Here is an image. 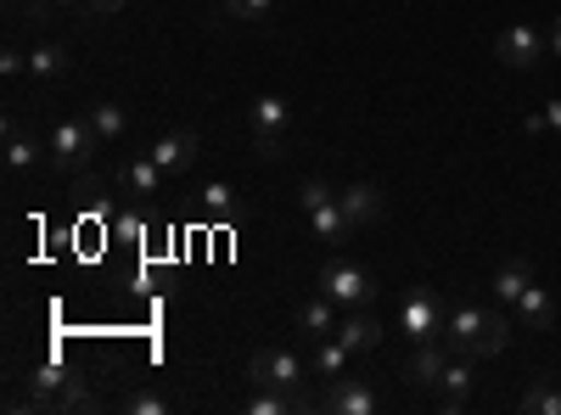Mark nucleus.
<instances>
[{
    "mask_svg": "<svg viewBox=\"0 0 561 415\" xmlns=\"http://www.w3.org/2000/svg\"><path fill=\"white\" fill-rule=\"evenodd\" d=\"M309 230H314V242H343L348 237V214H343V203H337V192L332 197H325V203H314L309 208Z\"/></svg>",
    "mask_w": 561,
    "mask_h": 415,
    "instance_id": "a211bd4d",
    "label": "nucleus"
},
{
    "mask_svg": "<svg viewBox=\"0 0 561 415\" xmlns=\"http://www.w3.org/2000/svg\"><path fill=\"white\" fill-rule=\"evenodd\" d=\"M523 129H528V135H545V129H550V118H545V113H528V124H523Z\"/></svg>",
    "mask_w": 561,
    "mask_h": 415,
    "instance_id": "c756f323",
    "label": "nucleus"
},
{
    "mask_svg": "<svg viewBox=\"0 0 561 415\" xmlns=\"http://www.w3.org/2000/svg\"><path fill=\"white\" fill-rule=\"evenodd\" d=\"M28 73L34 79H68L73 73V51H68V45H57V39H45V45H34V51H28Z\"/></svg>",
    "mask_w": 561,
    "mask_h": 415,
    "instance_id": "412c9836",
    "label": "nucleus"
},
{
    "mask_svg": "<svg viewBox=\"0 0 561 415\" xmlns=\"http://www.w3.org/2000/svg\"><path fill=\"white\" fill-rule=\"evenodd\" d=\"M545 34L539 28H528V23H511L500 39H494V57L505 62V68H517V73H534L539 62H545Z\"/></svg>",
    "mask_w": 561,
    "mask_h": 415,
    "instance_id": "6e6552de",
    "label": "nucleus"
},
{
    "mask_svg": "<svg viewBox=\"0 0 561 415\" xmlns=\"http://www.w3.org/2000/svg\"><path fill=\"white\" fill-rule=\"evenodd\" d=\"M332 337H337L348 354H377V348H382V326H377L365 309H343V320H337Z\"/></svg>",
    "mask_w": 561,
    "mask_h": 415,
    "instance_id": "f8f14e48",
    "label": "nucleus"
},
{
    "mask_svg": "<svg viewBox=\"0 0 561 415\" xmlns=\"http://www.w3.org/2000/svg\"><path fill=\"white\" fill-rule=\"evenodd\" d=\"M337 203H343V214H348V224H377L382 219V192L370 186V180H354V186H343L337 192Z\"/></svg>",
    "mask_w": 561,
    "mask_h": 415,
    "instance_id": "4468645a",
    "label": "nucleus"
},
{
    "mask_svg": "<svg viewBox=\"0 0 561 415\" xmlns=\"http://www.w3.org/2000/svg\"><path fill=\"white\" fill-rule=\"evenodd\" d=\"M84 118L96 124V135H102V147L124 141V129H129V118H124V107H118V102H90V107H84Z\"/></svg>",
    "mask_w": 561,
    "mask_h": 415,
    "instance_id": "b1692460",
    "label": "nucleus"
},
{
    "mask_svg": "<svg viewBox=\"0 0 561 415\" xmlns=\"http://www.w3.org/2000/svg\"><path fill=\"white\" fill-rule=\"evenodd\" d=\"M320 292L337 309H370L377 303V275H370L365 264H354V258H332L320 269Z\"/></svg>",
    "mask_w": 561,
    "mask_h": 415,
    "instance_id": "f03ea898",
    "label": "nucleus"
},
{
    "mask_svg": "<svg viewBox=\"0 0 561 415\" xmlns=\"http://www.w3.org/2000/svg\"><path fill=\"white\" fill-rule=\"evenodd\" d=\"M118 186H124V197H158L163 192V169L152 163V152H140V158H129L118 169Z\"/></svg>",
    "mask_w": 561,
    "mask_h": 415,
    "instance_id": "2eb2a0df",
    "label": "nucleus"
},
{
    "mask_svg": "<svg viewBox=\"0 0 561 415\" xmlns=\"http://www.w3.org/2000/svg\"><path fill=\"white\" fill-rule=\"evenodd\" d=\"M96 152H102V135H96V124H90V118H62L51 129V163L62 174H84Z\"/></svg>",
    "mask_w": 561,
    "mask_h": 415,
    "instance_id": "7ed1b4c3",
    "label": "nucleus"
},
{
    "mask_svg": "<svg viewBox=\"0 0 561 415\" xmlns=\"http://www.w3.org/2000/svg\"><path fill=\"white\" fill-rule=\"evenodd\" d=\"M34 163H39V141H28L18 124H7V174H12V186H23V180L34 174Z\"/></svg>",
    "mask_w": 561,
    "mask_h": 415,
    "instance_id": "aec40b11",
    "label": "nucleus"
},
{
    "mask_svg": "<svg viewBox=\"0 0 561 415\" xmlns=\"http://www.w3.org/2000/svg\"><path fill=\"white\" fill-rule=\"evenodd\" d=\"M320 410H332V415H377L382 410V393L370 388V382H359V377H332L325 382V393H320Z\"/></svg>",
    "mask_w": 561,
    "mask_h": 415,
    "instance_id": "0eeeda50",
    "label": "nucleus"
},
{
    "mask_svg": "<svg viewBox=\"0 0 561 415\" xmlns=\"http://www.w3.org/2000/svg\"><path fill=\"white\" fill-rule=\"evenodd\" d=\"M197 208H203L214 224H237V219H242V197H237V186H225V180H208V186L197 192Z\"/></svg>",
    "mask_w": 561,
    "mask_h": 415,
    "instance_id": "f3484780",
    "label": "nucleus"
},
{
    "mask_svg": "<svg viewBox=\"0 0 561 415\" xmlns=\"http://www.w3.org/2000/svg\"><path fill=\"white\" fill-rule=\"evenodd\" d=\"M90 7V18H113V12H124V0H84Z\"/></svg>",
    "mask_w": 561,
    "mask_h": 415,
    "instance_id": "c85d7f7f",
    "label": "nucleus"
},
{
    "mask_svg": "<svg viewBox=\"0 0 561 415\" xmlns=\"http://www.w3.org/2000/svg\"><path fill=\"white\" fill-rule=\"evenodd\" d=\"M472 365H478V359H466V354H455V359L444 365V377H438V410L460 415L466 404H472V382H478Z\"/></svg>",
    "mask_w": 561,
    "mask_h": 415,
    "instance_id": "9b49d317",
    "label": "nucleus"
},
{
    "mask_svg": "<svg viewBox=\"0 0 561 415\" xmlns=\"http://www.w3.org/2000/svg\"><path fill=\"white\" fill-rule=\"evenodd\" d=\"M197 152H203V135L197 129H169V135H158V141H152V163L163 174H185V169L197 163Z\"/></svg>",
    "mask_w": 561,
    "mask_h": 415,
    "instance_id": "1a4fd4ad",
    "label": "nucleus"
},
{
    "mask_svg": "<svg viewBox=\"0 0 561 415\" xmlns=\"http://www.w3.org/2000/svg\"><path fill=\"white\" fill-rule=\"evenodd\" d=\"M444 303H438V292L433 287H415L404 303H399V332L410 337V343H438L444 337Z\"/></svg>",
    "mask_w": 561,
    "mask_h": 415,
    "instance_id": "39448f33",
    "label": "nucleus"
},
{
    "mask_svg": "<svg viewBox=\"0 0 561 415\" xmlns=\"http://www.w3.org/2000/svg\"><path fill=\"white\" fill-rule=\"evenodd\" d=\"M248 382H253V388H287V393H304L309 365H304L298 354H287V348H259V354L248 359Z\"/></svg>",
    "mask_w": 561,
    "mask_h": 415,
    "instance_id": "20e7f679",
    "label": "nucleus"
},
{
    "mask_svg": "<svg viewBox=\"0 0 561 415\" xmlns=\"http://www.w3.org/2000/svg\"><path fill=\"white\" fill-rule=\"evenodd\" d=\"M545 118H550V129H561V102H550V107H545Z\"/></svg>",
    "mask_w": 561,
    "mask_h": 415,
    "instance_id": "2f4dec72",
    "label": "nucleus"
},
{
    "mask_svg": "<svg viewBox=\"0 0 561 415\" xmlns=\"http://www.w3.org/2000/svg\"><path fill=\"white\" fill-rule=\"evenodd\" d=\"M449 359H455V348H449L444 337H438V343H415L399 377H404L410 388H438V377H444V365H449Z\"/></svg>",
    "mask_w": 561,
    "mask_h": 415,
    "instance_id": "9d476101",
    "label": "nucleus"
},
{
    "mask_svg": "<svg viewBox=\"0 0 561 415\" xmlns=\"http://www.w3.org/2000/svg\"><path fill=\"white\" fill-rule=\"evenodd\" d=\"M348 348L337 343V337H314V359H309V377H325V382H332V377H343L348 371Z\"/></svg>",
    "mask_w": 561,
    "mask_h": 415,
    "instance_id": "5701e85b",
    "label": "nucleus"
},
{
    "mask_svg": "<svg viewBox=\"0 0 561 415\" xmlns=\"http://www.w3.org/2000/svg\"><path fill=\"white\" fill-rule=\"evenodd\" d=\"M337 320H343V309L325 298V292H314V298H304V303L293 309V326H298L304 337H332Z\"/></svg>",
    "mask_w": 561,
    "mask_h": 415,
    "instance_id": "ddd939ff",
    "label": "nucleus"
},
{
    "mask_svg": "<svg viewBox=\"0 0 561 415\" xmlns=\"http://www.w3.org/2000/svg\"><path fill=\"white\" fill-rule=\"evenodd\" d=\"M511 309H517V320H523L528 332H550V326H556V298H550L539 281H534L517 303H511Z\"/></svg>",
    "mask_w": 561,
    "mask_h": 415,
    "instance_id": "6ab92c4d",
    "label": "nucleus"
},
{
    "mask_svg": "<svg viewBox=\"0 0 561 415\" xmlns=\"http://www.w3.org/2000/svg\"><path fill=\"white\" fill-rule=\"evenodd\" d=\"M444 343L466 359H494L511 343V320L500 309H483V303H455L444 314Z\"/></svg>",
    "mask_w": 561,
    "mask_h": 415,
    "instance_id": "f257e3e1",
    "label": "nucleus"
},
{
    "mask_svg": "<svg viewBox=\"0 0 561 415\" xmlns=\"http://www.w3.org/2000/svg\"><path fill=\"white\" fill-rule=\"evenodd\" d=\"M219 7H225V18H237V23H264L280 0H219Z\"/></svg>",
    "mask_w": 561,
    "mask_h": 415,
    "instance_id": "bb28decb",
    "label": "nucleus"
},
{
    "mask_svg": "<svg viewBox=\"0 0 561 415\" xmlns=\"http://www.w3.org/2000/svg\"><path fill=\"white\" fill-rule=\"evenodd\" d=\"M550 57H556V62H561V18H556V23H550Z\"/></svg>",
    "mask_w": 561,
    "mask_h": 415,
    "instance_id": "7c9ffc66",
    "label": "nucleus"
},
{
    "mask_svg": "<svg viewBox=\"0 0 561 415\" xmlns=\"http://www.w3.org/2000/svg\"><path fill=\"white\" fill-rule=\"evenodd\" d=\"M96 410H102V399L90 393L79 377H68V388L57 393V415H96Z\"/></svg>",
    "mask_w": 561,
    "mask_h": 415,
    "instance_id": "a878e982",
    "label": "nucleus"
},
{
    "mask_svg": "<svg viewBox=\"0 0 561 415\" xmlns=\"http://www.w3.org/2000/svg\"><path fill=\"white\" fill-rule=\"evenodd\" d=\"M248 129H253V141L264 147V158H275L280 147H287V129H293L287 96H259L253 113H248Z\"/></svg>",
    "mask_w": 561,
    "mask_h": 415,
    "instance_id": "423d86ee",
    "label": "nucleus"
},
{
    "mask_svg": "<svg viewBox=\"0 0 561 415\" xmlns=\"http://www.w3.org/2000/svg\"><path fill=\"white\" fill-rule=\"evenodd\" d=\"M304 410H314L309 388H304V393H287V388H253V399H248V415H304Z\"/></svg>",
    "mask_w": 561,
    "mask_h": 415,
    "instance_id": "dca6fc26",
    "label": "nucleus"
},
{
    "mask_svg": "<svg viewBox=\"0 0 561 415\" xmlns=\"http://www.w3.org/2000/svg\"><path fill=\"white\" fill-rule=\"evenodd\" d=\"M528 287H534V269H528V258H505V264L494 269V298H500V303H517Z\"/></svg>",
    "mask_w": 561,
    "mask_h": 415,
    "instance_id": "4be33fe9",
    "label": "nucleus"
},
{
    "mask_svg": "<svg viewBox=\"0 0 561 415\" xmlns=\"http://www.w3.org/2000/svg\"><path fill=\"white\" fill-rule=\"evenodd\" d=\"M523 410H528V415H561V388H556L550 377H534L528 393H523Z\"/></svg>",
    "mask_w": 561,
    "mask_h": 415,
    "instance_id": "393cba45",
    "label": "nucleus"
},
{
    "mask_svg": "<svg viewBox=\"0 0 561 415\" xmlns=\"http://www.w3.org/2000/svg\"><path fill=\"white\" fill-rule=\"evenodd\" d=\"M124 415H169V393H124Z\"/></svg>",
    "mask_w": 561,
    "mask_h": 415,
    "instance_id": "cd10ccee",
    "label": "nucleus"
}]
</instances>
